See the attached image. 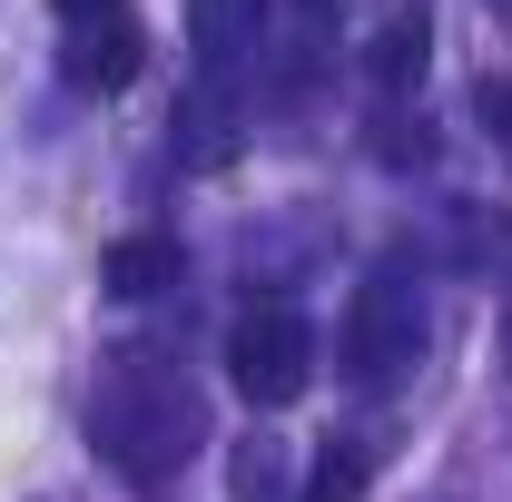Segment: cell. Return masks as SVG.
I'll return each mask as SVG.
<instances>
[{
  "instance_id": "cell-9",
  "label": "cell",
  "mask_w": 512,
  "mask_h": 502,
  "mask_svg": "<svg viewBox=\"0 0 512 502\" xmlns=\"http://www.w3.org/2000/svg\"><path fill=\"white\" fill-rule=\"evenodd\" d=\"M99 20H128V0H60V30H99Z\"/></svg>"
},
{
  "instance_id": "cell-7",
  "label": "cell",
  "mask_w": 512,
  "mask_h": 502,
  "mask_svg": "<svg viewBox=\"0 0 512 502\" xmlns=\"http://www.w3.org/2000/svg\"><path fill=\"white\" fill-rule=\"evenodd\" d=\"M355 493H365V453L335 443V453L316 463V483H306V502H355Z\"/></svg>"
},
{
  "instance_id": "cell-3",
  "label": "cell",
  "mask_w": 512,
  "mask_h": 502,
  "mask_svg": "<svg viewBox=\"0 0 512 502\" xmlns=\"http://www.w3.org/2000/svg\"><path fill=\"white\" fill-rule=\"evenodd\" d=\"M148 60V40H138V20H99V30H69V89H99V99H119L128 79Z\"/></svg>"
},
{
  "instance_id": "cell-10",
  "label": "cell",
  "mask_w": 512,
  "mask_h": 502,
  "mask_svg": "<svg viewBox=\"0 0 512 502\" xmlns=\"http://www.w3.org/2000/svg\"><path fill=\"white\" fill-rule=\"evenodd\" d=\"M483 128H503V148H512V79H483Z\"/></svg>"
},
{
  "instance_id": "cell-1",
  "label": "cell",
  "mask_w": 512,
  "mask_h": 502,
  "mask_svg": "<svg viewBox=\"0 0 512 502\" xmlns=\"http://www.w3.org/2000/svg\"><path fill=\"white\" fill-rule=\"evenodd\" d=\"M227 384L247 394L256 414L296 404V394L316 384V335H306V315H296V306H256V315H237V335H227Z\"/></svg>"
},
{
  "instance_id": "cell-11",
  "label": "cell",
  "mask_w": 512,
  "mask_h": 502,
  "mask_svg": "<svg viewBox=\"0 0 512 502\" xmlns=\"http://www.w3.org/2000/svg\"><path fill=\"white\" fill-rule=\"evenodd\" d=\"M503 365H512V315H503Z\"/></svg>"
},
{
  "instance_id": "cell-6",
  "label": "cell",
  "mask_w": 512,
  "mask_h": 502,
  "mask_svg": "<svg viewBox=\"0 0 512 502\" xmlns=\"http://www.w3.org/2000/svg\"><path fill=\"white\" fill-rule=\"evenodd\" d=\"M99 276H109V296H158V286L178 276V247H168V237H119Z\"/></svg>"
},
{
  "instance_id": "cell-4",
  "label": "cell",
  "mask_w": 512,
  "mask_h": 502,
  "mask_svg": "<svg viewBox=\"0 0 512 502\" xmlns=\"http://www.w3.org/2000/svg\"><path fill=\"white\" fill-rule=\"evenodd\" d=\"M424 60H434V20H424V10H394V20L375 30V50H365L375 89H414V79H424Z\"/></svg>"
},
{
  "instance_id": "cell-12",
  "label": "cell",
  "mask_w": 512,
  "mask_h": 502,
  "mask_svg": "<svg viewBox=\"0 0 512 502\" xmlns=\"http://www.w3.org/2000/svg\"><path fill=\"white\" fill-rule=\"evenodd\" d=\"M306 10H335V0H306Z\"/></svg>"
},
{
  "instance_id": "cell-8",
  "label": "cell",
  "mask_w": 512,
  "mask_h": 502,
  "mask_svg": "<svg viewBox=\"0 0 512 502\" xmlns=\"http://www.w3.org/2000/svg\"><path fill=\"white\" fill-rule=\"evenodd\" d=\"M237 493H247V502H266V493H276V443L237 453Z\"/></svg>"
},
{
  "instance_id": "cell-2",
  "label": "cell",
  "mask_w": 512,
  "mask_h": 502,
  "mask_svg": "<svg viewBox=\"0 0 512 502\" xmlns=\"http://www.w3.org/2000/svg\"><path fill=\"white\" fill-rule=\"evenodd\" d=\"M414 355H424V315H414V296H404V286H365V306H355V375L394 384Z\"/></svg>"
},
{
  "instance_id": "cell-5",
  "label": "cell",
  "mask_w": 512,
  "mask_h": 502,
  "mask_svg": "<svg viewBox=\"0 0 512 502\" xmlns=\"http://www.w3.org/2000/svg\"><path fill=\"white\" fill-rule=\"evenodd\" d=\"M256 20H266V0H188V40L197 60H237L256 40Z\"/></svg>"
}]
</instances>
